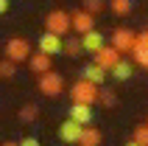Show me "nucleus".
Returning a JSON list of instances; mask_svg holds the SVG:
<instances>
[{
	"label": "nucleus",
	"mask_w": 148,
	"mask_h": 146,
	"mask_svg": "<svg viewBox=\"0 0 148 146\" xmlns=\"http://www.w3.org/2000/svg\"><path fill=\"white\" fill-rule=\"evenodd\" d=\"M98 93H101V87L98 84H92V81H87V79H78L70 87V98H73L75 104H98Z\"/></svg>",
	"instance_id": "1"
},
{
	"label": "nucleus",
	"mask_w": 148,
	"mask_h": 146,
	"mask_svg": "<svg viewBox=\"0 0 148 146\" xmlns=\"http://www.w3.org/2000/svg\"><path fill=\"white\" fill-rule=\"evenodd\" d=\"M39 93L45 98H59L64 93V79H62V73L56 70H48L39 76Z\"/></svg>",
	"instance_id": "2"
},
{
	"label": "nucleus",
	"mask_w": 148,
	"mask_h": 146,
	"mask_svg": "<svg viewBox=\"0 0 148 146\" xmlns=\"http://www.w3.org/2000/svg\"><path fill=\"white\" fill-rule=\"evenodd\" d=\"M45 31L56 34V37H67V31H73V28H70V14L62 11V8H53V11L45 17Z\"/></svg>",
	"instance_id": "3"
},
{
	"label": "nucleus",
	"mask_w": 148,
	"mask_h": 146,
	"mask_svg": "<svg viewBox=\"0 0 148 146\" xmlns=\"http://www.w3.org/2000/svg\"><path fill=\"white\" fill-rule=\"evenodd\" d=\"M3 54H6L8 62H25V59L31 56V42L23 40V37H11V40L6 42V48H3Z\"/></svg>",
	"instance_id": "4"
},
{
	"label": "nucleus",
	"mask_w": 148,
	"mask_h": 146,
	"mask_svg": "<svg viewBox=\"0 0 148 146\" xmlns=\"http://www.w3.org/2000/svg\"><path fill=\"white\" fill-rule=\"evenodd\" d=\"M134 40H137V37H134L132 28H117V31L112 34V48L120 51V54H132Z\"/></svg>",
	"instance_id": "5"
},
{
	"label": "nucleus",
	"mask_w": 148,
	"mask_h": 146,
	"mask_svg": "<svg viewBox=\"0 0 148 146\" xmlns=\"http://www.w3.org/2000/svg\"><path fill=\"white\" fill-rule=\"evenodd\" d=\"M70 28H73V31L81 37V34H87V31H92V28H95V17L87 14V11L81 8V11L70 14Z\"/></svg>",
	"instance_id": "6"
},
{
	"label": "nucleus",
	"mask_w": 148,
	"mask_h": 146,
	"mask_svg": "<svg viewBox=\"0 0 148 146\" xmlns=\"http://www.w3.org/2000/svg\"><path fill=\"white\" fill-rule=\"evenodd\" d=\"M92 56H95V59H92L95 65H101L103 70L109 73V67H112V65L117 62V59H120V51H115L112 45H103V48H101V51H95Z\"/></svg>",
	"instance_id": "7"
},
{
	"label": "nucleus",
	"mask_w": 148,
	"mask_h": 146,
	"mask_svg": "<svg viewBox=\"0 0 148 146\" xmlns=\"http://www.w3.org/2000/svg\"><path fill=\"white\" fill-rule=\"evenodd\" d=\"M62 42H64V37H56V34L45 31L39 37V51L48 54V56H56V54H62Z\"/></svg>",
	"instance_id": "8"
},
{
	"label": "nucleus",
	"mask_w": 148,
	"mask_h": 146,
	"mask_svg": "<svg viewBox=\"0 0 148 146\" xmlns=\"http://www.w3.org/2000/svg\"><path fill=\"white\" fill-rule=\"evenodd\" d=\"M106 45V37L101 31H87V34H81V51H87V54H95V51H101Z\"/></svg>",
	"instance_id": "9"
},
{
	"label": "nucleus",
	"mask_w": 148,
	"mask_h": 146,
	"mask_svg": "<svg viewBox=\"0 0 148 146\" xmlns=\"http://www.w3.org/2000/svg\"><path fill=\"white\" fill-rule=\"evenodd\" d=\"M81 124H75L73 118H67V121H62V127H59V138L64 140V143H78V138H81Z\"/></svg>",
	"instance_id": "10"
},
{
	"label": "nucleus",
	"mask_w": 148,
	"mask_h": 146,
	"mask_svg": "<svg viewBox=\"0 0 148 146\" xmlns=\"http://www.w3.org/2000/svg\"><path fill=\"white\" fill-rule=\"evenodd\" d=\"M132 54H134V62L137 65H143V67H148V28L134 40V48H132Z\"/></svg>",
	"instance_id": "11"
},
{
	"label": "nucleus",
	"mask_w": 148,
	"mask_h": 146,
	"mask_svg": "<svg viewBox=\"0 0 148 146\" xmlns=\"http://www.w3.org/2000/svg\"><path fill=\"white\" fill-rule=\"evenodd\" d=\"M28 65H31V70L34 73H48V70H53V56H48V54H42V51H36V54H31L28 56Z\"/></svg>",
	"instance_id": "12"
},
{
	"label": "nucleus",
	"mask_w": 148,
	"mask_h": 146,
	"mask_svg": "<svg viewBox=\"0 0 148 146\" xmlns=\"http://www.w3.org/2000/svg\"><path fill=\"white\" fill-rule=\"evenodd\" d=\"M106 76H109V73L103 70L101 65H95V62H87V65L81 67V79L92 81V84H98V87L103 84V81H106Z\"/></svg>",
	"instance_id": "13"
},
{
	"label": "nucleus",
	"mask_w": 148,
	"mask_h": 146,
	"mask_svg": "<svg viewBox=\"0 0 148 146\" xmlns=\"http://www.w3.org/2000/svg\"><path fill=\"white\" fill-rule=\"evenodd\" d=\"M67 118H73V121L81 124V127H90V121H92V107H90V104H75V101H73Z\"/></svg>",
	"instance_id": "14"
},
{
	"label": "nucleus",
	"mask_w": 148,
	"mask_h": 146,
	"mask_svg": "<svg viewBox=\"0 0 148 146\" xmlns=\"http://www.w3.org/2000/svg\"><path fill=\"white\" fill-rule=\"evenodd\" d=\"M132 70H134V67H132V62L120 56V59L115 62V65L109 67V76H112V79H117V81H126L129 76H132Z\"/></svg>",
	"instance_id": "15"
},
{
	"label": "nucleus",
	"mask_w": 148,
	"mask_h": 146,
	"mask_svg": "<svg viewBox=\"0 0 148 146\" xmlns=\"http://www.w3.org/2000/svg\"><path fill=\"white\" fill-rule=\"evenodd\" d=\"M101 132L95 127H84L81 129V138H78V146H101Z\"/></svg>",
	"instance_id": "16"
},
{
	"label": "nucleus",
	"mask_w": 148,
	"mask_h": 146,
	"mask_svg": "<svg viewBox=\"0 0 148 146\" xmlns=\"http://www.w3.org/2000/svg\"><path fill=\"white\" fill-rule=\"evenodd\" d=\"M62 54H67V56H81V37H67L64 42H62Z\"/></svg>",
	"instance_id": "17"
},
{
	"label": "nucleus",
	"mask_w": 148,
	"mask_h": 146,
	"mask_svg": "<svg viewBox=\"0 0 148 146\" xmlns=\"http://www.w3.org/2000/svg\"><path fill=\"white\" fill-rule=\"evenodd\" d=\"M36 115H39V107H36V104H23V107H20V121H23V124L36 121Z\"/></svg>",
	"instance_id": "18"
},
{
	"label": "nucleus",
	"mask_w": 148,
	"mask_h": 146,
	"mask_svg": "<svg viewBox=\"0 0 148 146\" xmlns=\"http://www.w3.org/2000/svg\"><path fill=\"white\" fill-rule=\"evenodd\" d=\"M109 6H112V14H117V17H126L129 11H132V0H112Z\"/></svg>",
	"instance_id": "19"
},
{
	"label": "nucleus",
	"mask_w": 148,
	"mask_h": 146,
	"mask_svg": "<svg viewBox=\"0 0 148 146\" xmlns=\"http://www.w3.org/2000/svg\"><path fill=\"white\" fill-rule=\"evenodd\" d=\"M81 6H84V11H87V14L95 17V14H101V11H103V0H84Z\"/></svg>",
	"instance_id": "20"
},
{
	"label": "nucleus",
	"mask_w": 148,
	"mask_h": 146,
	"mask_svg": "<svg viewBox=\"0 0 148 146\" xmlns=\"http://www.w3.org/2000/svg\"><path fill=\"white\" fill-rule=\"evenodd\" d=\"M14 73H17V65H14V62H8V59L0 62V79H11Z\"/></svg>",
	"instance_id": "21"
},
{
	"label": "nucleus",
	"mask_w": 148,
	"mask_h": 146,
	"mask_svg": "<svg viewBox=\"0 0 148 146\" xmlns=\"http://www.w3.org/2000/svg\"><path fill=\"white\" fill-rule=\"evenodd\" d=\"M132 140H137L140 146H148V124H145V127H137V129H134Z\"/></svg>",
	"instance_id": "22"
},
{
	"label": "nucleus",
	"mask_w": 148,
	"mask_h": 146,
	"mask_svg": "<svg viewBox=\"0 0 148 146\" xmlns=\"http://www.w3.org/2000/svg\"><path fill=\"white\" fill-rule=\"evenodd\" d=\"M98 101H101L103 107H115V104H117V98H115L112 90H101V93H98Z\"/></svg>",
	"instance_id": "23"
},
{
	"label": "nucleus",
	"mask_w": 148,
	"mask_h": 146,
	"mask_svg": "<svg viewBox=\"0 0 148 146\" xmlns=\"http://www.w3.org/2000/svg\"><path fill=\"white\" fill-rule=\"evenodd\" d=\"M17 146H42V143H39L36 138H34V135H28V138H23V140H20Z\"/></svg>",
	"instance_id": "24"
},
{
	"label": "nucleus",
	"mask_w": 148,
	"mask_h": 146,
	"mask_svg": "<svg viewBox=\"0 0 148 146\" xmlns=\"http://www.w3.org/2000/svg\"><path fill=\"white\" fill-rule=\"evenodd\" d=\"M8 11V0H0V14H6Z\"/></svg>",
	"instance_id": "25"
},
{
	"label": "nucleus",
	"mask_w": 148,
	"mask_h": 146,
	"mask_svg": "<svg viewBox=\"0 0 148 146\" xmlns=\"http://www.w3.org/2000/svg\"><path fill=\"white\" fill-rule=\"evenodd\" d=\"M0 146H17V140H6V143H0Z\"/></svg>",
	"instance_id": "26"
},
{
	"label": "nucleus",
	"mask_w": 148,
	"mask_h": 146,
	"mask_svg": "<svg viewBox=\"0 0 148 146\" xmlns=\"http://www.w3.org/2000/svg\"><path fill=\"white\" fill-rule=\"evenodd\" d=\"M126 146H140V143H137V140H126Z\"/></svg>",
	"instance_id": "27"
}]
</instances>
